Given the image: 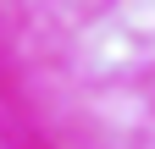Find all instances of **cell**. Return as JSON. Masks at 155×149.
<instances>
[]
</instances>
